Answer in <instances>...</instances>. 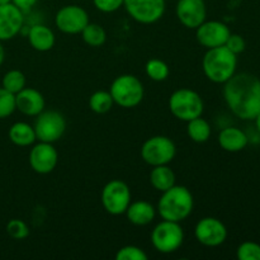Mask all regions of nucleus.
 <instances>
[{
  "label": "nucleus",
  "mask_w": 260,
  "mask_h": 260,
  "mask_svg": "<svg viewBox=\"0 0 260 260\" xmlns=\"http://www.w3.org/2000/svg\"><path fill=\"white\" fill-rule=\"evenodd\" d=\"M7 234L14 240H24L29 236V228L19 218H13L7 223Z\"/></svg>",
  "instance_id": "c85d7f7f"
},
{
  "label": "nucleus",
  "mask_w": 260,
  "mask_h": 260,
  "mask_svg": "<svg viewBox=\"0 0 260 260\" xmlns=\"http://www.w3.org/2000/svg\"><path fill=\"white\" fill-rule=\"evenodd\" d=\"M8 137L14 145L20 147L30 146L36 142V132L33 126L28 124L27 122H15L10 126L8 131Z\"/></svg>",
  "instance_id": "412c9836"
},
{
  "label": "nucleus",
  "mask_w": 260,
  "mask_h": 260,
  "mask_svg": "<svg viewBox=\"0 0 260 260\" xmlns=\"http://www.w3.org/2000/svg\"><path fill=\"white\" fill-rule=\"evenodd\" d=\"M24 25V13L13 3L0 5V41H9L20 33Z\"/></svg>",
  "instance_id": "dca6fc26"
},
{
  "label": "nucleus",
  "mask_w": 260,
  "mask_h": 260,
  "mask_svg": "<svg viewBox=\"0 0 260 260\" xmlns=\"http://www.w3.org/2000/svg\"><path fill=\"white\" fill-rule=\"evenodd\" d=\"M17 109L15 107V94L10 93L2 86L0 88V119L8 118L14 113Z\"/></svg>",
  "instance_id": "cd10ccee"
},
{
  "label": "nucleus",
  "mask_w": 260,
  "mask_h": 260,
  "mask_svg": "<svg viewBox=\"0 0 260 260\" xmlns=\"http://www.w3.org/2000/svg\"><path fill=\"white\" fill-rule=\"evenodd\" d=\"M150 184L157 192H165L169 188H172L173 185H175L174 172L168 165L152 167L151 172H150Z\"/></svg>",
  "instance_id": "4be33fe9"
},
{
  "label": "nucleus",
  "mask_w": 260,
  "mask_h": 260,
  "mask_svg": "<svg viewBox=\"0 0 260 260\" xmlns=\"http://www.w3.org/2000/svg\"><path fill=\"white\" fill-rule=\"evenodd\" d=\"M254 121H255V128H256V131H258L259 135H260V113L258 114V116L255 117V118H254Z\"/></svg>",
  "instance_id": "c9c22d12"
},
{
  "label": "nucleus",
  "mask_w": 260,
  "mask_h": 260,
  "mask_svg": "<svg viewBox=\"0 0 260 260\" xmlns=\"http://www.w3.org/2000/svg\"><path fill=\"white\" fill-rule=\"evenodd\" d=\"M177 155V147L172 139L162 135L152 136L144 142L141 157L150 167L169 165Z\"/></svg>",
  "instance_id": "0eeeda50"
},
{
  "label": "nucleus",
  "mask_w": 260,
  "mask_h": 260,
  "mask_svg": "<svg viewBox=\"0 0 260 260\" xmlns=\"http://www.w3.org/2000/svg\"><path fill=\"white\" fill-rule=\"evenodd\" d=\"M230 35V28L220 20H205L200 27L196 28L198 43L207 50L225 46Z\"/></svg>",
  "instance_id": "4468645a"
},
{
  "label": "nucleus",
  "mask_w": 260,
  "mask_h": 260,
  "mask_svg": "<svg viewBox=\"0 0 260 260\" xmlns=\"http://www.w3.org/2000/svg\"><path fill=\"white\" fill-rule=\"evenodd\" d=\"M124 0H93L95 9L102 13H114L123 7Z\"/></svg>",
  "instance_id": "473e14b6"
},
{
  "label": "nucleus",
  "mask_w": 260,
  "mask_h": 260,
  "mask_svg": "<svg viewBox=\"0 0 260 260\" xmlns=\"http://www.w3.org/2000/svg\"><path fill=\"white\" fill-rule=\"evenodd\" d=\"M8 3H12V0H0V5L8 4Z\"/></svg>",
  "instance_id": "e433bc0d"
},
{
  "label": "nucleus",
  "mask_w": 260,
  "mask_h": 260,
  "mask_svg": "<svg viewBox=\"0 0 260 260\" xmlns=\"http://www.w3.org/2000/svg\"><path fill=\"white\" fill-rule=\"evenodd\" d=\"M2 86L13 94L19 93L22 89L27 86V79L20 70H9L3 76Z\"/></svg>",
  "instance_id": "a878e982"
},
{
  "label": "nucleus",
  "mask_w": 260,
  "mask_h": 260,
  "mask_svg": "<svg viewBox=\"0 0 260 260\" xmlns=\"http://www.w3.org/2000/svg\"><path fill=\"white\" fill-rule=\"evenodd\" d=\"M81 37L83 41L90 47H101L107 41V32L101 24L90 23L81 30Z\"/></svg>",
  "instance_id": "b1692460"
},
{
  "label": "nucleus",
  "mask_w": 260,
  "mask_h": 260,
  "mask_svg": "<svg viewBox=\"0 0 260 260\" xmlns=\"http://www.w3.org/2000/svg\"><path fill=\"white\" fill-rule=\"evenodd\" d=\"M187 134L192 141L197 142V144H205L210 140L212 129H211V124L202 116L193 118L187 122Z\"/></svg>",
  "instance_id": "5701e85b"
},
{
  "label": "nucleus",
  "mask_w": 260,
  "mask_h": 260,
  "mask_svg": "<svg viewBox=\"0 0 260 260\" xmlns=\"http://www.w3.org/2000/svg\"><path fill=\"white\" fill-rule=\"evenodd\" d=\"M223 85V98L234 116L253 121L260 113V79L250 73H235Z\"/></svg>",
  "instance_id": "f257e3e1"
},
{
  "label": "nucleus",
  "mask_w": 260,
  "mask_h": 260,
  "mask_svg": "<svg viewBox=\"0 0 260 260\" xmlns=\"http://www.w3.org/2000/svg\"><path fill=\"white\" fill-rule=\"evenodd\" d=\"M238 68V55L231 52L226 46L208 48L202 60V69L206 78L215 84H225Z\"/></svg>",
  "instance_id": "7ed1b4c3"
},
{
  "label": "nucleus",
  "mask_w": 260,
  "mask_h": 260,
  "mask_svg": "<svg viewBox=\"0 0 260 260\" xmlns=\"http://www.w3.org/2000/svg\"><path fill=\"white\" fill-rule=\"evenodd\" d=\"M66 126L68 123L62 113L57 111H43L37 116L33 128L38 141L53 144L63 136Z\"/></svg>",
  "instance_id": "1a4fd4ad"
},
{
  "label": "nucleus",
  "mask_w": 260,
  "mask_h": 260,
  "mask_svg": "<svg viewBox=\"0 0 260 260\" xmlns=\"http://www.w3.org/2000/svg\"><path fill=\"white\" fill-rule=\"evenodd\" d=\"M194 207V200L190 190L184 185H173L161 193L157 202V212L162 220L182 222L187 220Z\"/></svg>",
  "instance_id": "f03ea898"
},
{
  "label": "nucleus",
  "mask_w": 260,
  "mask_h": 260,
  "mask_svg": "<svg viewBox=\"0 0 260 260\" xmlns=\"http://www.w3.org/2000/svg\"><path fill=\"white\" fill-rule=\"evenodd\" d=\"M205 109L203 99L196 90L180 88L173 91L169 98V111L177 119L188 122L201 117Z\"/></svg>",
  "instance_id": "39448f33"
},
{
  "label": "nucleus",
  "mask_w": 260,
  "mask_h": 260,
  "mask_svg": "<svg viewBox=\"0 0 260 260\" xmlns=\"http://www.w3.org/2000/svg\"><path fill=\"white\" fill-rule=\"evenodd\" d=\"M38 0H12L13 4L17 8H19L23 13L29 12L36 4H37Z\"/></svg>",
  "instance_id": "72a5a7b5"
},
{
  "label": "nucleus",
  "mask_w": 260,
  "mask_h": 260,
  "mask_svg": "<svg viewBox=\"0 0 260 260\" xmlns=\"http://www.w3.org/2000/svg\"><path fill=\"white\" fill-rule=\"evenodd\" d=\"M55 24L66 35H79L89 24V14L80 5H65L56 13Z\"/></svg>",
  "instance_id": "9b49d317"
},
{
  "label": "nucleus",
  "mask_w": 260,
  "mask_h": 260,
  "mask_svg": "<svg viewBox=\"0 0 260 260\" xmlns=\"http://www.w3.org/2000/svg\"><path fill=\"white\" fill-rule=\"evenodd\" d=\"M183 241L184 231L180 222L162 220L151 231V244L159 253H174L183 245Z\"/></svg>",
  "instance_id": "423d86ee"
},
{
  "label": "nucleus",
  "mask_w": 260,
  "mask_h": 260,
  "mask_svg": "<svg viewBox=\"0 0 260 260\" xmlns=\"http://www.w3.org/2000/svg\"><path fill=\"white\" fill-rule=\"evenodd\" d=\"M123 7L129 17L141 24H154L165 13V0H124Z\"/></svg>",
  "instance_id": "9d476101"
},
{
  "label": "nucleus",
  "mask_w": 260,
  "mask_h": 260,
  "mask_svg": "<svg viewBox=\"0 0 260 260\" xmlns=\"http://www.w3.org/2000/svg\"><path fill=\"white\" fill-rule=\"evenodd\" d=\"M196 240L208 248L222 245L228 239V229L225 223L216 217H203L196 223Z\"/></svg>",
  "instance_id": "f8f14e48"
},
{
  "label": "nucleus",
  "mask_w": 260,
  "mask_h": 260,
  "mask_svg": "<svg viewBox=\"0 0 260 260\" xmlns=\"http://www.w3.org/2000/svg\"><path fill=\"white\" fill-rule=\"evenodd\" d=\"M175 14L185 28L196 29L207 17L205 0H178Z\"/></svg>",
  "instance_id": "2eb2a0df"
},
{
  "label": "nucleus",
  "mask_w": 260,
  "mask_h": 260,
  "mask_svg": "<svg viewBox=\"0 0 260 260\" xmlns=\"http://www.w3.org/2000/svg\"><path fill=\"white\" fill-rule=\"evenodd\" d=\"M28 42L33 50L47 52L55 46L56 37L53 30L45 24H35L28 29Z\"/></svg>",
  "instance_id": "6ab92c4d"
},
{
  "label": "nucleus",
  "mask_w": 260,
  "mask_h": 260,
  "mask_svg": "<svg viewBox=\"0 0 260 260\" xmlns=\"http://www.w3.org/2000/svg\"><path fill=\"white\" fill-rule=\"evenodd\" d=\"M28 161L33 172L37 174H50L57 167L58 152L53 144L38 141V144L33 145L30 149Z\"/></svg>",
  "instance_id": "ddd939ff"
},
{
  "label": "nucleus",
  "mask_w": 260,
  "mask_h": 260,
  "mask_svg": "<svg viewBox=\"0 0 260 260\" xmlns=\"http://www.w3.org/2000/svg\"><path fill=\"white\" fill-rule=\"evenodd\" d=\"M239 260H260V244L254 241H245L239 245L236 250Z\"/></svg>",
  "instance_id": "c756f323"
},
{
  "label": "nucleus",
  "mask_w": 260,
  "mask_h": 260,
  "mask_svg": "<svg viewBox=\"0 0 260 260\" xmlns=\"http://www.w3.org/2000/svg\"><path fill=\"white\" fill-rule=\"evenodd\" d=\"M218 145L221 149L228 152L243 151L249 144V137L243 129L238 127H226L221 129L217 137Z\"/></svg>",
  "instance_id": "a211bd4d"
},
{
  "label": "nucleus",
  "mask_w": 260,
  "mask_h": 260,
  "mask_svg": "<svg viewBox=\"0 0 260 260\" xmlns=\"http://www.w3.org/2000/svg\"><path fill=\"white\" fill-rule=\"evenodd\" d=\"M15 107L20 113L29 117H37L45 111L46 101L41 91L35 88H27L15 94Z\"/></svg>",
  "instance_id": "f3484780"
},
{
  "label": "nucleus",
  "mask_w": 260,
  "mask_h": 260,
  "mask_svg": "<svg viewBox=\"0 0 260 260\" xmlns=\"http://www.w3.org/2000/svg\"><path fill=\"white\" fill-rule=\"evenodd\" d=\"M113 104V98H112L111 93L107 90L94 91L89 98V108L96 114L108 113Z\"/></svg>",
  "instance_id": "393cba45"
},
{
  "label": "nucleus",
  "mask_w": 260,
  "mask_h": 260,
  "mask_svg": "<svg viewBox=\"0 0 260 260\" xmlns=\"http://www.w3.org/2000/svg\"><path fill=\"white\" fill-rule=\"evenodd\" d=\"M102 206L112 216L123 215L131 203V190L123 180L113 179L102 189Z\"/></svg>",
  "instance_id": "6e6552de"
},
{
  "label": "nucleus",
  "mask_w": 260,
  "mask_h": 260,
  "mask_svg": "<svg viewBox=\"0 0 260 260\" xmlns=\"http://www.w3.org/2000/svg\"><path fill=\"white\" fill-rule=\"evenodd\" d=\"M109 93L114 104L122 108H135L144 99L145 89L139 78L131 74H123L112 81Z\"/></svg>",
  "instance_id": "20e7f679"
},
{
  "label": "nucleus",
  "mask_w": 260,
  "mask_h": 260,
  "mask_svg": "<svg viewBox=\"0 0 260 260\" xmlns=\"http://www.w3.org/2000/svg\"><path fill=\"white\" fill-rule=\"evenodd\" d=\"M127 220L135 226H146L154 221L156 216V210L151 203L146 201H136L131 202L126 210Z\"/></svg>",
  "instance_id": "aec40b11"
},
{
  "label": "nucleus",
  "mask_w": 260,
  "mask_h": 260,
  "mask_svg": "<svg viewBox=\"0 0 260 260\" xmlns=\"http://www.w3.org/2000/svg\"><path fill=\"white\" fill-rule=\"evenodd\" d=\"M116 260H147V254L140 246L126 245L117 251Z\"/></svg>",
  "instance_id": "7c9ffc66"
},
{
  "label": "nucleus",
  "mask_w": 260,
  "mask_h": 260,
  "mask_svg": "<svg viewBox=\"0 0 260 260\" xmlns=\"http://www.w3.org/2000/svg\"><path fill=\"white\" fill-rule=\"evenodd\" d=\"M4 57H5V51L2 45V41H0V66H2L3 62H4Z\"/></svg>",
  "instance_id": "f704fd0d"
},
{
  "label": "nucleus",
  "mask_w": 260,
  "mask_h": 260,
  "mask_svg": "<svg viewBox=\"0 0 260 260\" xmlns=\"http://www.w3.org/2000/svg\"><path fill=\"white\" fill-rule=\"evenodd\" d=\"M145 71L146 75L154 81H164L169 78L170 69L165 61L160 58H151L145 65Z\"/></svg>",
  "instance_id": "bb28decb"
},
{
  "label": "nucleus",
  "mask_w": 260,
  "mask_h": 260,
  "mask_svg": "<svg viewBox=\"0 0 260 260\" xmlns=\"http://www.w3.org/2000/svg\"><path fill=\"white\" fill-rule=\"evenodd\" d=\"M225 46L231 51V52H234L235 55H239V53L245 51L246 42L245 40H244L243 36L238 35V33H231V35L229 36L228 41H226Z\"/></svg>",
  "instance_id": "2f4dec72"
}]
</instances>
